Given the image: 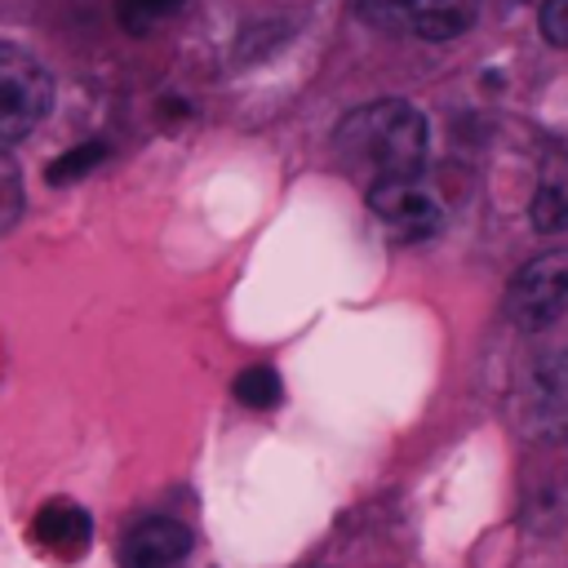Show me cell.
<instances>
[{"label": "cell", "instance_id": "1", "mask_svg": "<svg viewBox=\"0 0 568 568\" xmlns=\"http://www.w3.org/2000/svg\"><path fill=\"white\" fill-rule=\"evenodd\" d=\"M333 146L351 169L368 173L373 182L422 178L426 155H430V124L413 102L382 98V102L355 106L337 124Z\"/></svg>", "mask_w": 568, "mask_h": 568}, {"label": "cell", "instance_id": "2", "mask_svg": "<svg viewBox=\"0 0 568 568\" xmlns=\"http://www.w3.org/2000/svg\"><path fill=\"white\" fill-rule=\"evenodd\" d=\"M501 306H506V320L524 333H537L564 320L568 315V248H550L524 262L510 275Z\"/></svg>", "mask_w": 568, "mask_h": 568}, {"label": "cell", "instance_id": "3", "mask_svg": "<svg viewBox=\"0 0 568 568\" xmlns=\"http://www.w3.org/2000/svg\"><path fill=\"white\" fill-rule=\"evenodd\" d=\"M53 106V75L18 44H0V142L27 138Z\"/></svg>", "mask_w": 568, "mask_h": 568}, {"label": "cell", "instance_id": "4", "mask_svg": "<svg viewBox=\"0 0 568 568\" xmlns=\"http://www.w3.org/2000/svg\"><path fill=\"white\" fill-rule=\"evenodd\" d=\"M359 18L417 40H453L475 22V0H355Z\"/></svg>", "mask_w": 568, "mask_h": 568}, {"label": "cell", "instance_id": "5", "mask_svg": "<svg viewBox=\"0 0 568 568\" xmlns=\"http://www.w3.org/2000/svg\"><path fill=\"white\" fill-rule=\"evenodd\" d=\"M368 209L399 240H430L444 226V204L422 178H386L368 182Z\"/></svg>", "mask_w": 568, "mask_h": 568}, {"label": "cell", "instance_id": "6", "mask_svg": "<svg viewBox=\"0 0 568 568\" xmlns=\"http://www.w3.org/2000/svg\"><path fill=\"white\" fill-rule=\"evenodd\" d=\"M524 430L537 444H568V351L537 359L524 386Z\"/></svg>", "mask_w": 568, "mask_h": 568}, {"label": "cell", "instance_id": "7", "mask_svg": "<svg viewBox=\"0 0 568 568\" xmlns=\"http://www.w3.org/2000/svg\"><path fill=\"white\" fill-rule=\"evenodd\" d=\"M191 555V532L178 519H142L124 546H120V568H182Z\"/></svg>", "mask_w": 568, "mask_h": 568}, {"label": "cell", "instance_id": "8", "mask_svg": "<svg viewBox=\"0 0 568 568\" xmlns=\"http://www.w3.org/2000/svg\"><path fill=\"white\" fill-rule=\"evenodd\" d=\"M89 537H93V519L75 501H49L36 515V541L49 546L53 555H80L89 546Z\"/></svg>", "mask_w": 568, "mask_h": 568}, {"label": "cell", "instance_id": "9", "mask_svg": "<svg viewBox=\"0 0 568 568\" xmlns=\"http://www.w3.org/2000/svg\"><path fill=\"white\" fill-rule=\"evenodd\" d=\"M528 222H532V231H541V235L568 231V182H555V178L541 182V186L532 191Z\"/></svg>", "mask_w": 568, "mask_h": 568}, {"label": "cell", "instance_id": "10", "mask_svg": "<svg viewBox=\"0 0 568 568\" xmlns=\"http://www.w3.org/2000/svg\"><path fill=\"white\" fill-rule=\"evenodd\" d=\"M235 399L244 408H275L284 399V382L271 364H248L240 377H235Z\"/></svg>", "mask_w": 568, "mask_h": 568}, {"label": "cell", "instance_id": "11", "mask_svg": "<svg viewBox=\"0 0 568 568\" xmlns=\"http://www.w3.org/2000/svg\"><path fill=\"white\" fill-rule=\"evenodd\" d=\"M102 160H106V142H80V146H71V151H62V155L44 169V178H49V186H67V182L84 178L89 169H98Z\"/></svg>", "mask_w": 568, "mask_h": 568}, {"label": "cell", "instance_id": "12", "mask_svg": "<svg viewBox=\"0 0 568 568\" xmlns=\"http://www.w3.org/2000/svg\"><path fill=\"white\" fill-rule=\"evenodd\" d=\"M22 213V173H18V160L0 146V231H9Z\"/></svg>", "mask_w": 568, "mask_h": 568}, {"label": "cell", "instance_id": "13", "mask_svg": "<svg viewBox=\"0 0 568 568\" xmlns=\"http://www.w3.org/2000/svg\"><path fill=\"white\" fill-rule=\"evenodd\" d=\"M178 4H182V0H120V22H124L133 36H142V31H151L155 22H164Z\"/></svg>", "mask_w": 568, "mask_h": 568}, {"label": "cell", "instance_id": "14", "mask_svg": "<svg viewBox=\"0 0 568 568\" xmlns=\"http://www.w3.org/2000/svg\"><path fill=\"white\" fill-rule=\"evenodd\" d=\"M537 22H541V36L550 44H568V0H546Z\"/></svg>", "mask_w": 568, "mask_h": 568}]
</instances>
